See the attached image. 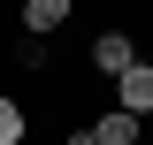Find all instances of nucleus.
Wrapping results in <instances>:
<instances>
[{"instance_id": "obj_2", "label": "nucleus", "mask_w": 153, "mask_h": 145, "mask_svg": "<svg viewBox=\"0 0 153 145\" xmlns=\"http://www.w3.org/2000/svg\"><path fill=\"white\" fill-rule=\"evenodd\" d=\"M92 61H100V76H130V69H138V54H130V38H123V31H107V38H100V46H92Z\"/></svg>"}, {"instance_id": "obj_6", "label": "nucleus", "mask_w": 153, "mask_h": 145, "mask_svg": "<svg viewBox=\"0 0 153 145\" xmlns=\"http://www.w3.org/2000/svg\"><path fill=\"white\" fill-rule=\"evenodd\" d=\"M69 145H100V138H92V130H76V138H69Z\"/></svg>"}, {"instance_id": "obj_1", "label": "nucleus", "mask_w": 153, "mask_h": 145, "mask_svg": "<svg viewBox=\"0 0 153 145\" xmlns=\"http://www.w3.org/2000/svg\"><path fill=\"white\" fill-rule=\"evenodd\" d=\"M115 107L123 115H153V61H138L130 76H115Z\"/></svg>"}, {"instance_id": "obj_5", "label": "nucleus", "mask_w": 153, "mask_h": 145, "mask_svg": "<svg viewBox=\"0 0 153 145\" xmlns=\"http://www.w3.org/2000/svg\"><path fill=\"white\" fill-rule=\"evenodd\" d=\"M23 138V115H16V99H0V145H16Z\"/></svg>"}, {"instance_id": "obj_4", "label": "nucleus", "mask_w": 153, "mask_h": 145, "mask_svg": "<svg viewBox=\"0 0 153 145\" xmlns=\"http://www.w3.org/2000/svg\"><path fill=\"white\" fill-rule=\"evenodd\" d=\"M92 138H100V145H138V115H123V107H115V115H100V122H92Z\"/></svg>"}, {"instance_id": "obj_3", "label": "nucleus", "mask_w": 153, "mask_h": 145, "mask_svg": "<svg viewBox=\"0 0 153 145\" xmlns=\"http://www.w3.org/2000/svg\"><path fill=\"white\" fill-rule=\"evenodd\" d=\"M23 23H31L38 38H46V31H61V23H69V0H23Z\"/></svg>"}]
</instances>
